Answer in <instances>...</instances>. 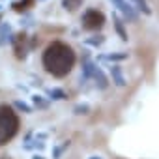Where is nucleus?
I'll use <instances>...</instances> for the list:
<instances>
[{"label":"nucleus","instance_id":"f257e3e1","mask_svg":"<svg viewBox=\"0 0 159 159\" xmlns=\"http://www.w3.org/2000/svg\"><path fill=\"white\" fill-rule=\"evenodd\" d=\"M75 66V52L62 41H52L43 52V67L54 77H66Z\"/></svg>","mask_w":159,"mask_h":159},{"label":"nucleus","instance_id":"f03ea898","mask_svg":"<svg viewBox=\"0 0 159 159\" xmlns=\"http://www.w3.org/2000/svg\"><path fill=\"white\" fill-rule=\"evenodd\" d=\"M19 131V116L10 105H0V146L8 144Z\"/></svg>","mask_w":159,"mask_h":159},{"label":"nucleus","instance_id":"7ed1b4c3","mask_svg":"<svg viewBox=\"0 0 159 159\" xmlns=\"http://www.w3.org/2000/svg\"><path fill=\"white\" fill-rule=\"evenodd\" d=\"M105 25V15L96 8H90L83 15V28L84 30H99Z\"/></svg>","mask_w":159,"mask_h":159},{"label":"nucleus","instance_id":"20e7f679","mask_svg":"<svg viewBox=\"0 0 159 159\" xmlns=\"http://www.w3.org/2000/svg\"><path fill=\"white\" fill-rule=\"evenodd\" d=\"M111 2L129 19V21H135L137 19V13H135V10H133V6L129 4V2H125V0H111Z\"/></svg>","mask_w":159,"mask_h":159},{"label":"nucleus","instance_id":"39448f33","mask_svg":"<svg viewBox=\"0 0 159 159\" xmlns=\"http://www.w3.org/2000/svg\"><path fill=\"white\" fill-rule=\"evenodd\" d=\"M81 4H83V0H62V6H64V10H67V11H75Z\"/></svg>","mask_w":159,"mask_h":159},{"label":"nucleus","instance_id":"423d86ee","mask_svg":"<svg viewBox=\"0 0 159 159\" xmlns=\"http://www.w3.org/2000/svg\"><path fill=\"white\" fill-rule=\"evenodd\" d=\"M32 4H34V0H21V2H15L13 4V10L15 11H25L28 8H32Z\"/></svg>","mask_w":159,"mask_h":159},{"label":"nucleus","instance_id":"0eeeda50","mask_svg":"<svg viewBox=\"0 0 159 159\" xmlns=\"http://www.w3.org/2000/svg\"><path fill=\"white\" fill-rule=\"evenodd\" d=\"M8 36H10V26L2 25V26H0V47L8 43Z\"/></svg>","mask_w":159,"mask_h":159},{"label":"nucleus","instance_id":"6e6552de","mask_svg":"<svg viewBox=\"0 0 159 159\" xmlns=\"http://www.w3.org/2000/svg\"><path fill=\"white\" fill-rule=\"evenodd\" d=\"M116 30L120 32V36H122V39H127V34L124 32V26H122V23H120V21H116Z\"/></svg>","mask_w":159,"mask_h":159},{"label":"nucleus","instance_id":"1a4fd4ad","mask_svg":"<svg viewBox=\"0 0 159 159\" xmlns=\"http://www.w3.org/2000/svg\"><path fill=\"white\" fill-rule=\"evenodd\" d=\"M2 159H8V157H2Z\"/></svg>","mask_w":159,"mask_h":159}]
</instances>
